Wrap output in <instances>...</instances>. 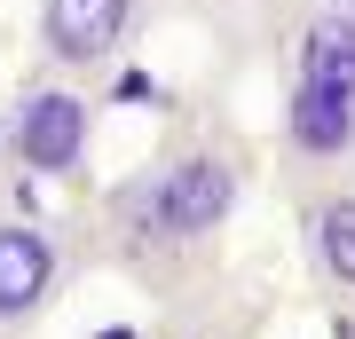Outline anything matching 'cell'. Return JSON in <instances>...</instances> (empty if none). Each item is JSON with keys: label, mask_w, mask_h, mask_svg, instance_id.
Here are the masks:
<instances>
[{"label": "cell", "mask_w": 355, "mask_h": 339, "mask_svg": "<svg viewBox=\"0 0 355 339\" xmlns=\"http://www.w3.org/2000/svg\"><path fill=\"white\" fill-rule=\"evenodd\" d=\"M245 182H253V166L229 134H214V126L166 134L142 166H127L95 198L103 261L135 284H174L198 252L221 245V229L245 205Z\"/></svg>", "instance_id": "obj_1"}, {"label": "cell", "mask_w": 355, "mask_h": 339, "mask_svg": "<svg viewBox=\"0 0 355 339\" xmlns=\"http://www.w3.org/2000/svg\"><path fill=\"white\" fill-rule=\"evenodd\" d=\"M0 339H16V331H0Z\"/></svg>", "instance_id": "obj_9"}, {"label": "cell", "mask_w": 355, "mask_h": 339, "mask_svg": "<svg viewBox=\"0 0 355 339\" xmlns=\"http://www.w3.org/2000/svg\"><path fill=\"white\" fill-rule=\"evenodd\" d=\"M347 8H355V0H347Z\"/></svg>", "instance_id": "obj_10"}, {"label": "cell", "mask_w": 355, "mask_h": 339, "mask_svg": "<svg viewBox=\"0 0 355 339\" xmlns=\"http://www.w3.org/2000/svg\"><path fill=\"white\" fill-rule=\"evenodd\" d=\"M142 339H245V324H229L214 308H182V315H166V324L142 331Z\"/></svg>", "instance_id": "obj_8"}, {"label": "cell", "mask_w": 355, "mask_h": 339, "mask_svg": "<svg viewBox=\"0 0 355 339\" xmlns=\"http://www.w3.org/2000/svg\"><path fill=\"white\" fill-rule=\"evenodd\" d=\"M277 166H284L292 189L355 174V95L292 71V87L277 103Z\"/></svg>", "instance_id": "obj_4"}, {"label": "cell", "mask_w": 355, "mask_h": 339, "mask_svg": "<svg viewBox=\"0 0 355 339\" xmlns=\"http://www.w3.org/2000/svg\"><path fill=\"white\" fill-rule=\"evenodd\" d=\"M150 0H40L32 8V63H55L71 79H103L142 40Z\"/></svg>", "instance_id": "obj_3"}, {"label": "cell", "mask_w": 355, "mask_h": 339, "mask_svg": "<svg viewBox=\"0 0 355 339\" xmlns=\"http://www.w3.org/2000/svg\"><path fill=\"white\" fill-rule=\"evenodd\" d=\"M95 79H71L55 63H32L0 111V166L16 182H87L95 166Z\"/></svg>", "instance_id": "obj_2"}, {"label": "cell", "mask_w": 355, "mask_h": 339, "mask_svg": "<svg viewBox=\"0 0 355 339\" xmlns=\"http://www.w3.org/2000/svg\"><path fill=\"white\" fill-rule=\"evenodd\" d=\"M292 221H300V261L331 308H355V174L292 189Z\"/></svg>", "instance_id": "obj_6"}, {"label": "cell", "mask_w": 355, "mask_h": 339, "mask_svg": "<svg viewBox=\"0 0 355 339\" xmlns=\"http://www.w3.org/2000/svg\"><path fill=\"white\" fill-rule=\"evenodd\" d=\"M292 71L355 95V8L347 0H324V8L300 16V32H292Z\"/></svg>", "instance_id": "obj_7"}, {"label": "cell", "mask_w": 355, "mask_h": 339, "mask_svg": "<svg viewBox=\"0 0 355 339\" xmlns=\"http://www.w3.org/2000/svg\"><path fill=\"white\" fill-rule=\"evenodd\" d=\"M71 284V245L40 214H0V331L32 339Z\"/></svg>", "instance_id": "obj_5"}]
</instances>
